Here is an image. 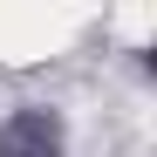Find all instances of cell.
<instances>
[{
  "instance_id": "1",
  "label": "cell",
  "mask_w": 157,
  "mask_h": 157,
  "mask_svg": "<svg viewBox=\"0 0 157 157\" xmlns=\"http://www.w3.org/2000/svg\"><path fill=\"white\" fill-rule=\"evenodd\" d=\"M0 150L7 157H62V123L48 109H21L7 130H0Z\"/></svg>"
}]
</instances>
